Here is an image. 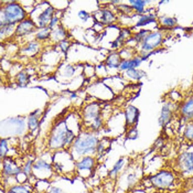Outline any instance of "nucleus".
Masks as SVG:
<instances>
[{"label": "nucleus", "instance_id": "nucleus-1", "mask_svg": "<svg viewBox=\"0 0 193 193\" xmlns=\"http://www.w3.org/2000/svg\"><path fill=\"white\" fill-rule=\"evenodd\" d=\"M151 181L154 186L159 188L164 189L173 185L174 177L171 173L166 171H163L152 177Z\"/></svg>", "mask_w": 193, "mask_h": 193}, {"label": "nucleus", "instance_id": "nucleus-2", "mask_svg": "<svg viewBox=\"0 0 193 193\" xmlns=\"http://www.w3.org/2000/svg\"><path fill=\"white\" fill-rule=\"evenodd\" d=\"M96 144V138L88 137L84 140H77L75 144V147L78 153L84 154L94 150Z\"/></svg>", "mask_w": 193, "mask_h": 193}, {"label": "nucleus", "instance_id": "nucleus-3", "mask_svg": "<svg viewBox=\"0 0 193 193\" xmlns=\"http://www.w3.org/2000/svg\"><path fill=\"white\" fill-rule=\"evenodd\" d=\"M179 164L181 169L185 173L193 171V154L191 152H185L181 155L179 159Z\"/></svg>", "mask_w": 193, "mask_h": 193}, {"label": "nucleus", "instance_id": "nucleus-4", "mask_svg": "<svg viewBox=\"0 0 193 193\" xmlns=\"http://www.w3.org/2000/svg\"><path fill=\"white\" fill-rule=\"evenodd\" d=\"M160 41V36L158 33H155L154 35L150 36L148 37L146 40V44H145V48L147 49H150L157 45Z\"/></svg>", "mask_w": 193, "mask_h": 193}, {"label": "nucleus", "instance_id": "nucleus-5", "mask_svg": "<svg viewBox=\"0 0 193 193\" xmlns=\"http://www.w3.org/2000/svg\"><path fill=\"white\" fill-rule=\"evenodd\" d=\"M137 117V110L133 107L128 108L126 112V118L127 123L132 124L135 122Z\"/></svg>", "mask_w": 193, "mask_h": 193}, {"label": "nucleus", "instance_id": "nucleus-6", "mask_svg": "<svg viewBox=\"0 0 193 193\" xmlns=\"http://www.w3.org/2000/svg\"><path fill=\"white\" fill-rule=\"evenodd\" d=\"M72 137V133L69 132L62 131L59 133L57 137H56L55 141L57 142L58 144L68 143L70 141Z\"/></svg>", "mask_w": 193, "mask_h": 193}, {"label": "nucleus", "instance_id": "nucleus-7", "mask_svg": "<svg viewBox=\"0 0 193 193\" xmlns=\"http://www.w3.org/2000/svg\"><path fill=\"white\" fill-rule=\"evenodd\" d=\"M94 163V161L90 157H86L83 159L82 162L78 164V167L80 169H90L92 167Z\"/></svg>", "mask_w": 193, "mask_h": 193}, {"label": "nucleus", "instance_id": "nucleus-8", "mask_svg": "<svg viewBox=\"0 0 193 193\" xmlns=\"http://www.w3.org/2000/svg\"><path fill=\"white\" fill-rule=\"evenodd\" d=\"M183 113L188 117L193 115V100L189 101L183 108Z\"/></svg>", "mask_w": 193, "mask_h": 193}, {"label": "nucleus", "instance_id": "nucleus-9", "mask_svg": "<svg viewBox=\"0 0 193 193\" xmlns=\"http://www.w3.org/2000/svg\"><path fill=\"white\" fill-rule=\"evenodd\" d=\"M170 111L167 108H164L163 109L160 118V124L161 125H164L169 121L170 118Z\"/></svg>", "mask_w": 193, "mask_h": 193}, {"label": "nucleus", "instance_id": "nucleus-10", "mask_svg": "<svg viewBox=\"0 0 193 193\" xmlns=\"http://www.w3.org/2000/svg\"><path fill=\"white\" fill-rule=\"evenodd\" d=\"M124 163V160L122 159H119L116 162V163L115 164L114 166L113 167V169L112 170L111 173H110V174L111 175H117V173L119 172V171L123 167Z\"/></svg>", "mask_w": 193, "mask_h": 193}, {"label": "nucleus", "instance_id": "nucleus-11", "mask_svg": "<svg viewBox=\"0 0 193 193\" xmlns=\"http://www.w3.org/2000/svg\"><path fill=\"white\" fill-rule=\"evenodd\" d=\"M185 137L189 140H193V125L190 124L188 125L185 132Z\"/></svg>", "mask_w": 193, "mask_h": 193}, {"label": "nucleus", "instance_id": "nucleus-12", "mask_svg": "<svg viewBox=\"0 0 193 193\" xmlns=\"http://www.w3.org/2000/svg\"><path fill=\"white\" fill-rule=\"evenodd\" d=\"M13 193H29V191L22 187H15L11 190Z\"/></svg>", "mask_w": 193, "mask_h": 193}, {"label": "nucleus", "instance_id": "nucleus-13", "mask_svg": "<svg viewBox=\"0 0 193 193\" xmlns=\"http://www.w3.org/2000/svg\"><path fill=\"white\" fill-rule=\"evenodd\" d=\"M7 150L8 148L6 142L3 140L1 143V156H2L3 155H4L5 154H6V152H7Z\"/></svg>", "mask_w": 193, "mask_h": 193}, {"label": "nucleus", "instance_id": "nucleus-14", "mask_svg": "<svg viewBox=\"0 0 193 193\" xmlns=\"http://www.w3.org/2000/svg\"><path fill=\"white\" fill-rule=\"evenodd\" d=\"M5 169L7 173H9V174L15 173H18L19 171L18 169H13L12 168V167L9 164H6L5 165Z\"/></svg>", "mask_w": 193, "mask_h": 193}, {"label": "nucleus", "instance_id": "nucleus-15", "mask_svg": "<svg viewBox=\"0 0 193 193\" xmlns=\"http://www.w3.org/2000/svg\"><path fill=\"white\" fill-rule=\"evenodd\" d=\"M29 126L31 127V129L35 128L37 125V119H35V118H34V117L31 118V119H29Z\"/></svg>", "mask_w": 193, "mask_h": 193}, {"label": "nucleus", "instance_id": "nucleus-16", "mask_svg": "<svg viewBox=\"0 0 193 193\" xmlns=\"http://www.w3.org/2000/svg\"><path fill=\"white\" fill-rule=\"evenodd\" d=\"M137 64V61H132L128 62L127 63L124 64L123 66H122V68H126L128 67H132L133 66H136Z\"/></svg>", "mask_w": 193, "mask_h": 193}, {"label": "nucleus", "instance_id": "nucleus-17", "mask_svg": "<svg viewBox=\"0 0 193 193\" xmlns=\"http://www.w3.org/2000/svg\"><path fill=\"white\" fill-rule=\"evenodd\" d=\"M35 167L36 169H39V168H41V167H48L49 166L45 162H41V161L39 162H39L37 163V164L36 165V166Z\"/></svg>", "mask_w": 193, "mask_h": 193}, {"label": "nucleus", "instance_id": "nucleus-18", "mask_svg": "<svg viewBox=\"0 0 193 193\" xmlns=\"http://www.w3.org/2000/svg\"><path fill=\"white\" fill-rule=\"evenodd\" d=\"M52 193H64L62 192V191L59 189L58 188H53L52 190Z\"/></svg>", "mask_w": 193, "mask_h": 193}, {"label": "nucleus", "instance_id": "nucleus-19", "mask_svg": "<svg viewBox=\"0 0 193 193\" xmlns=\"http://www.w3.org/2000/svg\"><path fill=\"white\" fill-rule=\"evenodd\" d=\"M30 164H31V162H29V163H28V164H27V167H26L25 169V171H26V172H27V173H28V172L29 171V166H30Z\"/></svg>", "mask_w": 193, "mask_h": 193}]
</instances>
